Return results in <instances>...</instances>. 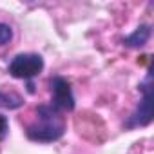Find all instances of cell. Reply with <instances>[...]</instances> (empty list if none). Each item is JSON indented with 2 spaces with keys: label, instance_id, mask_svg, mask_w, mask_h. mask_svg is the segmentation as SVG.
<instances>
[{
  "label": "cell",
  "instance_id": "obj_1",
  "mask_svg": "<svg viewBox=\"0 0 154 154\" xmlns=\"http://www.w3.org/2000/svg\"><path fill=\"white\" fill-rule=\"evenodd\" d=\"M63 131H65V123L63 118L60 116V111H56L51 105H38L36 118L31 125H27L26 134L33 141L49 143L62 138Z\"/></svg>",
  "mask_w": 154,
  "mask_h": 154
},
{
  "label": "cell",
  "instance_id": "obj_2",
  "mask_svg": "<svg viewBox=\"0 0 154 154\" xmlns=\"http://www.w3.org/2000/svg\"><path fill=\"white\" fill-rule=\"evenodd\" d=\"M44 69V60L40 54H35V53H24V54H17L8 71L11 76L15 78H20V80H29L33 76H36L40 71Z\"/></svg>",
  "mask_w": 154,
  "mask_h": 154
},
{
  "label": "cell",
  "instance_id": "obj_3",
  "mask_svg": "<svg viewBox=\"0 0 154 154\" xmlns=\"http://www.w3.org/2000/svg\"><path fill=\"white\" fill-rule=\"evenodd\" d=\"M143 96L141 102L138 105V109L132 112V116H129V120L125 122V127H143L147 123H150L152 120V89H150V72H147L145 82L140 85Z\"/></svg>",
  "mask_w": 154,
  "mask_h": 154
},
{
  "label": "cell",
  "instance_id": "obj_4",
  "mask_svg": "<svg viewBox=\"0 0 154 154\" xmlns=\"http://www.w3.org/2000/svg\"><path fill=\"white\" fill-rule=\"evenodd\" d=\"M51 94H53V103L56 111H72L74 109V96L71 91V84L62 78V76H54L51 80Z\"/></svg>",
  "mask_w": 154,
  "mask_h": 154
},
{
  "label": "cell",
  "instance_id": "obj_5",
  "mask_svg": "<svg viewBox=\"0 0 154 154\" xmlns=\"http://www.w3.org/2000/svg\"><path fill=\"white\" fill-rule=\"evenodd\" d=\"M149 36H150V27H149V26H140L131 36H127V38L123 40V44L129 45V47H140V45L147 44Z\"/></svg>",
  "mask_w": 154,
  "mask_h": 154
},
{
  "label": "cell",
  "instance_id": "obj_6",
  "mask_svg": "<svg viewBox=\"0 0 154 154\" xmlns=\"http://www.w3.org/2000/svg\"><path fill=\"white\" fill-rule=\"evenodd\" d=\"M24 102L20 96L17 94H9V93H2L0 91V107H6V109H17L20 107Z\"/></svg>",
  "mask_w": 154,
  "mask_h": 154
},
{
  "label": "cell",
  "instance_id": "obj_7",
  "mask_svg": "<svg viewBox=\"0 0 154 154\" xmlns=\"http://www.w3.org/2000/svg\"><path fill=\"white\" fill-rule=\"evenodd\" d=\"M13 38V31L8 24H2L0 22V45H6L9 40Z\"/></svg>",
  "mask_w": 154,
  "mask_h": 154
},
{
  "label": "cell",
  "instance_id": "obj_8",
  "mask_svg": "<svg viewBox=\"0 0 154 154\" xmlns=\"http://www.w3.org/2000/svg\"><path fill=\"white\" fill-rule=\"evenodd\" d=\"M8 134V118L4 114H0V140Z\"/></svg>",
  "mask_w": 154,
  "mask_h": 154
}]
</instances>
